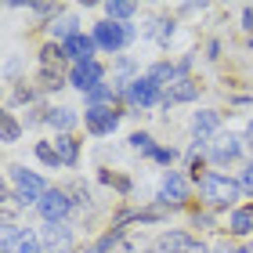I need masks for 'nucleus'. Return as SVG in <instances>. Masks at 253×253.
<instances>
[{
	"label": "nucleus",
	"instance_id": "1",
	"mask_svg": "<svg viewBox=\"0 0 253 253\" xmlns=\"http://www.w3.org/2000/svg\"><path fill=\"white\" fill-rule=\"evenodd\" d=\"M199 192L210 206H232L239 199V192H243V185L232 181V177H224V174H217V170H206L203 181H199Z\"/></svg>",
	"mask_w": 253,
	"mask_h": 253
},
{
	"label": "nucleus",
	"instance_id": "2",
	"mask_svg": "<svg viewBox=\"0 0 253 253\" xmlns=\"http://www.w3.org/2000/svg\"><path fill=\"white\" fill-rule=\"evenodd\" d=\"M11 170V181H15V203L18 206H40V199L47 195V185L33 174V170H26V167H7Z\"/></svg>",
	"mask_w": 253,
	"mask_h": 253
},
{
	"label": "nucleus",
	"instance_id": "3",
	"mask_svg": "<svg viewBox=\"0 0 253 253\" xmlns=\"http://www.w3.org/2000/svg\"><path fill=\"white\" fill-rule=\"evenodd\" d=\"M130 40H134V29L130 26H120V22H98V26H94V43L101 51H109V54L123 51Z\"/></svg>",
	"mask_w": 253,
	"mask_h": 253
},
{
	"label": "nucleus",
	"instance_id": "4",
	"mask_svg": "<svg viewBox=\"0 0 253 253\" xmlns=\"http://www.w3.org/2000/svg\"><path fill=\"white\" fill-rule=\"evenodd\" d=\"M40 217L47 224H58V221H65L69 217V210H73V199H69V192L65 188H47V195L40 199Z\"/></svg>",
	"mask_w": 253,
	"mask_h": 253
},
{
	"label": "nucleus",
	"instance_id": "5",
	"mask_svg": "<svg viewBox=\"0 0 253 253\" xmlns=\"http://www.w3.org/2000/svg\"><path fill=\"white\" fill-rule=\"evenodd\" d=\"M84 123H87V130L90 134H112L116 130V123H120V112L112 109V105H87L84 112Z\"/></svg>",
	"mask_w": 253,
	"mask_h": 253
},
{
	"label": "nucleus",
	"instance_id": "6",
	"mask_svg": "<svg viewBox=\"0 0 253 253\" xmlns=\"http://www.w3.org/2000/svg\"><path fill=\"white\" fill-rule=\"evenodd\" d=\"M40 243H43V250H51V253H69V250H73V228H69L65 221H58V224L43 221Z\"/></svg>",
	"mask_w": 253,
	"mask_h": 253
},
{
	"label": "nucleus",
	"instance_id": "7",
	"mask_svg": "<svg viewBox=\"0 0 253 253\" xmlns=\"http://www.w3.org/2000/svg\"><path fill=\"white\" fill-rule=\"evenodd\" d=\"M101 80H105V69L98 62H87V65H73V73H69V84H73L80 94H90L94 87H101Z\"/></svg>",
	"mask_w": 253,
	"mask_h": 253
},
{
	"label": "nucleus",
	"instance_id": "8",
	"mask_svg": "<svg viewBox=\"0 0 253 253\" xmlns=\"http://www.w3.org/2000/svg\"><path fill=\"white\" fill-rule=\"evenodd\" d=\"M126 101H130L134 109H152L156 101H163V98H159V84L152 76H137L134 87H130V94H126Z\"/></svg>",
	"mask_w": 253,
	"mask_h": 253
},
{
	"label": "nucleus",
	"instance_id": "9",
	"mask_svg": "<svg viewBox=\"0 0 253 253\" xmlns=\"http://www.w3.org/2000/svg\"><path fill=\"white\" fill-rule=\"evenodd\" d=\"M188 199V181L177 174V170H170L163 177V185H159V203L163 206H181Z\"/></svg>",
	"mask_w": 253,
	"mask_h": 253
},
{
	"label": "nucleus",
	"instance_id": "10",
	"mask_svg": "<svg viewBox=\"0 0 253 253\" xmlns=\"http://www.w3.org/2000/svg\"><path fill=\"white\" fill-rule=\"evenodd\" d=\"M62 47H65V54H69L76 65H87V62H94L98 43H94V37H84V33H80V37H73L69 43H62Z\"/></svg>",
	"mask_w": 253,
	"mask_h": 253
},
{
	"label": "nucleus",
	"instance_id": "11",
	"mask_svg": "<svg viewBox=\"0 0 253 253\" xmlns=\"http://www.w3.org/2000/svg\"><path fill=\"white\" fill-rule=\"evenodd\" d=\"M65 62H69V54H65V47L62 43H47V47L40 51V73H51V76H62V69H65Z\"/></svg>",
	"mask_w": 253,
	"mask_h": 253
},
{
	"label": "nucleus",
	"instance_id": "12",
	"mask_svg": "<svg viewBox=\"0 0 253 253\" xmlns=\"http://www.w3.org/2000/svg\"><path fill=\"white\" fill-rule=\"evenodd\" d=\"M192 65V58H185V62H181V65H170V62H159V65H152V69H148V76H152L156 80V84L159 87H174L177 84V80H185V69Z\"/></svg>",
	"mask_w": 253,
	"mask_h": 253
},
{
	"label": "nucleus",
	"instance_id": "13",
	"mask_svg": "<svg viewBox=\"0 0 253 253\" xmlns=\"http://www.w3.org/2000/svg\"><path fill=\"white\" fill-rule=\"evenodd\" d=\"M192 98H199V84L195 80H177L174 87H167V94H163V105L170 109V105H181V101H192Z\"/></svg>",
	"mask_w": 253,
	"mask_h": 253
},
{
	"label": "nucleus",
	"instance_id": "14",
	"mask_svg": "<svg viewBox=\"0 0 253 253\" xmlns=\"http://www.w3.org/2000/svg\"><path fill=\"white\" fill-rule=\"evenodd\" d=\"M239 152H243V137H235V134L217 137V141H213V148H210L213 163H232V159H239Z\"/></svg>",
	"mask_w": 253,
	"mask_h": 253
},
{
	"label": "nucleus",
	"instance_id": "15",
	"mask_svg": "<svg viewBox=\"0 0 253 253\" xmlns=\"http://www.w3.org/2000/svg\"><path fill=\"white\" fill-rule=\"evenodd\" d=\"M217 126H221V112H213V109H203V112H195V120H192V130H195V141H206Z\"/></svg>",
	"mask_w": 253,
	"mask_h": 253
},
{
	"label": "nucleus",
	"instance_id": "16",
	"mask_svg": "<svg viewBox=\"0 0 253 253\" xmlns=\"http://www.w3.org/2000/svg\"><path fill=\"white\" fill-rule=\"evenodd\" d=\"M40 250H43L40 235H37V232H29V228H22V232L4 246V253H40Z\"/></svg>",
	"mask_w": 253,
	"mask_h": 253
},
{
	"label": "nucleus",
	"instance_id": "17",
	"mask_svg": "<svg viewBox=\"0 0 253 253\" xmlns=\"http://www.w3.org/2000/svg\"><path fill=\"white\" fill-rule=\"evenodd\" d=\"M47 29H51L54 43H58V40H62V43H69L73 37H80V22H76V15H58Z\"/></svg>",
	"mask_w": 253,
	"mask_h": 253
},
{
	"label": "nucleus",
	"instance_id": "18",
	"mask_svg": "<svg viewBox=\"0 0 253 253\" xmlns=\"http://www.w3.org/2000/svg\"><path fill=\"white\" fill-rule=\"evenodd\" d=\"M54 152H58L62 167H76V159H80V145H76V137L58 134V137H54Z\"/></svg>",
	"mask_w": 253,
	"mask_h": 253
},
{
	"label": "nucleus",
	"instance_id": "19",
	"mask_svg": "<svg viewBox=\"0 0 253 253\" xmlns=\"http://www.w3.org/2000/svg\"><path fill=\"white\" fill-rule=\"evenodd\" d=\"M47 123L54 126V130H62V134H69V130H73V126H76V112L73 109H51L47 112Z\"/></svg>",
	"mask_w": 253,
	"mask_h": 253
},
{
	"label": "nucleus",
	"instance_id": "20",
	"mask_svg": "<svg viewBox=\"0 0 253 253\" xmlns=\"http://www.w3.org/2000/svg\"><path fill=\"white\" fill-rule=\"evenodd\" d=\"M228 228H232V235H250L253 232V206H239Z\"/></svg>",
	"mask_w": 253,
	"mask_h": 253
},
{
	"label": "nucleus",
	"instance_id": "21",
	"mask_svg": "<svg viewBox=\"0 0 253 253\" xmlns=\"http://www.w3.org/2000/svg\"><path fill=\"white\" fill-rule=\"evenodd\" d=\"M134 11H137V4H134V0H109V4H105V15H109V22L130 18Z\"/></svg>",
	"mask_w": 253,
	"mask_h": 253
},
{
	"label": "nucleus",
	"instance_id": "22",
	"mask_svg": "<svg viewBox=\"0 0 253 253\" xmlns=\"http://www.w3.org/2000/svg\"><path fill=\"white\" fill-rule=\"evenodd\" d=\"M0 134H4V141H7V145H11V141H18L22 126H18V120L11 116V112H4V116H0Z\"/></svg>",
	"mask_w": 253,
	"mask_h": 253
},
{
	"label": "nucleus",
	"instance_id": "23",
	"mask_svg": "<svg viewBox=\"0 0 253 253\" xmlns=\"http://www.w3.org/2000/svg\"><path fill=\"white\" fill-rule=\"evenodd\" d=\"M112 98H116V87H109V84H101V87H94L87 94L90 105H112Z\"/></svg>",
	"mask_w": 253,
	"mask_h": 253
},
{
	"label": "nucleus",
	"instance_id": "24",
	"mask_svg": "<svg viewBox=\"0 0 253 253\" xmlns=\"http://www.w3.org/2000/svg\"><path fill=\"white\" fill-rule=\"evenodd\" d=\"M37 159H40V163H47V167H62V159H58V152H54L51 141H40L37 145Z\"/></svg>",
	"mask_w": 253,
	"mask_h": 253
},
{
	"label": "nucleus",
	"instance_id": "25",
	"mask_svg": "<svg viewBox=\"0 0 253 253\" xmlns=\"http://www.w3.org/2000/svg\"><path fill=\"white\" fill-rule=\"evenodd\" d=\"M116 243H120V228H112V232H109V235H101V239H98V243L90 246L87 253H109V250L116 246Z\"/></svg>",
	"mask_w": 253,
	"mask_h": 253
},
{
	"label": "nucleus",
	"instance_id": "26",
	"mask_svg": "<svg viewBox=\"0 0 253 253\" xmlns=\"http://www.w3.org/2000/svg\"><path fill=\"white\" fill-rule=\"evenodd\" d=\"M152 26H156V29H152V37H156L159 43H170V37H174V22H167V18H156Z\"/></svg>",
	"mask_w": 253,
	"mask_h": 253
},
{
	"label": "nucleus",
	"instance_id": "27",
	"mask_svg": "<svg viewBox=\"0 0 253 253\" xmlns=\"http://www.w3.org/2000/svg\"><path fill=\"white\" fill-rule=\"evenodd\" d=\"M130 145H134L141 156H156V152H159V148L152 145V137H148V134H134V137H130Z\"/></svg>",
	"mask_w": 253,
	"mask_h": 253
},
{
	"label": "nucleus",
	"instance_id": "28",
	"mask_svg": "<svg viewBox=\"0 0 253 253\" xmlns=\"http://www.w3.org/2000/svg\"><path fill=\"white\" fill-rule=\"evenodd\" d=\"M69 195H73V206H90V192H87V185H69Z\"/></svg>",
	"mask_w": 253,
	"mask_h": 253
},
{
	"label": "nucleus",
	"instance_id": "29",
	"mask_svg": "<svg viewBox=\"0 0 253 253\" xmlns=\"http://www.w3.org/2000/svg\"><path fill=\"white\" fill-rule=\"evenodd\" d=\"M29 11H33V15H40V18H51V22H54L62 7H58V4H29Z\"/></svg>",
	"mask_w": 253,
	"mask_h": 253
},
{
	"label": "nucleus",
	"instance_id": "30",
	"mask_svg": "<svg viewBox=\"0 0 253 253\" xmlns=\"http://www.w3.org/2000/svg\"><path fill=\"white\" fill-rule=\"evenodd\" d=\"M37 87H40V90H58V87H62V76L40 73V80H37Z\"/></svg>",
	"mask_w": 253,
	"mask_h": 253
},
{
	"label": "nucleus",
	"instance_id": "31",
	"mask_svg": "<svg viewBox=\"0 0 253 253\" xmlns=\"http://www.w3.org/2000/svg\"><path fill=\"white\" fill-rule=\"evenodd\" d=\"M239 185H243V192H246V195H253V163L243 170V181H239Z\"/></svg>",
	"mask_w": 253,
	"mask_h": 253
},
{
	"label": "nucleus",
	"instance_id": "32",
	"mask_svg": "<svg viewBox=\"0 0 253 253\" xmlns=\"http://www.w3.org/2000/svg\"><path fill=\"white\" fill-rule=\"evenodd\" d=\"M101 181H109V185H112L109 174H101ZM116 188H120V192H130V181H126V177H116Z\"/></svg>",
	"mask_w": 253,
	"mask_h": 253
},
{
	"label": "nucleus",
	"instance_id": "33",
	"mask_svg": "<svg viewBox=\"0 0 253 253\" xmlns=\"http://www.w3.org/2000/svg\"><path fill=\"white\" fill-rule=\"evenodd\" d=\"M174 148H159V152H156V159H159V163H174Z\"/></svg>",
	"mask_w": 253,
	"mask_h": 253
},
{
	"label": "nucleus",
	"instance_id": "34",
	"mask_svg": "<svg viewBox=\"0 0 253 253\" xmlns=\"http://www.w3.org/2000/svg\"><path fill=\"white\" fill-rule=\"evenodd\" d=\"M210 224H213L210 213H195V228H210Z\"/></svg>",
	"mask_w": 253,
	"mask_h": 253
},
{
	"label": "nucleus",
	"instance_id": "35",
	"mask_svg": "<svg viewBox=\"0 0 253 253\" xmlns=\"http://www.w3.org/2000/svg\"><path fill=\"white\" fill-rule=\"evenodd\" d=\"M185 253H210V250H206L203 243H195V239H192V243H188V250H185Z\"/></svg>",
	"mask_w": 253,
	"mask_h": 253
},
{
	"label": "nucleus",
	"instance_id": "36",
	"mask_svg": "<svg viewBox=\"0 0 253 253\" xmlns=\"http://www.w3.org/2000/svg\"><path fill=\"white\" fill-rule=\"evenodd\" d=\"M243 26H246V29H253V11H250V7L243 11Z\"/></svg>",
	"mask_w": 253,
	"mask_h": 253
},
{
	"label": "nucleus",
	"instance_id": "37",
	"mask_svg": "<svg viewBox=\"0 0 253 253\" xmlns=\"http://www.w3.org/2000/svg\"><path fill=\"white\" fill-rule=\"evenodd\" d=\"M246 145L253 148V120H250V126H246Z\"/></svg>",
	"mask_w": 253,
	"mask_h": 253
},
{
	"label": "nucleus",
	"instance_id": "38",
	"mask_svg": "<svg viewBox=\"0 0 253 253\" xmlns=\"http://www.w3.org/2000/svg\"><path fill=\"white\" fill-rule=\"evenodd\" d=\"M213 253H235V250H232V246H217Z\"/></svg>",
	"mask_w": 253,
	"mask_h": 253
},
{
	"label": "nucleus",
	"instance_id": "39",
	"mask_svg": "<svg viewBox=\"0 0 253 253\" xmlns=\"http://www.w3.org/2000/svg\"><path fill=\"white\" fill-rule=\"evenodd\" d=\"M243 253H253V246H246V250H243Z\"/></svg>",
	"mask_w": 253,
	"mask_h": 253
}]
</instances>
